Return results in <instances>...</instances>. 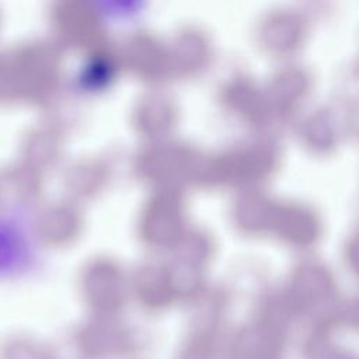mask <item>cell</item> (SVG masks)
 <instances>
[{
  "label": "cell",
  "instance_id": "cell-1",
  "mask_svg": "<svg viewBox=\"0 0 359 359\" xmlns=\"http://www.w3.org/2000/svg\"><path fill=\"white\" fill-rule=\"evenodd\" d=\"M280 348L273 342H266L264 346L254 348L252 359H280Z\"/></svg>",
  "mask_w": 359,
  "mask_h": 359
},
{
  "label": "cell",
  "instance_id": "cell-2",
  "mask_svg": "<svg viewBox=\"0 0 359 359\" xmlns=\"http://www.w3.org/2000/svg\"><path fill=\"white\" fill-rule=\"evenodd\" d=\"M335 359H356V358H352V356H346V355H341V356H338V358H335Z\"/></svg>",
  "mask_w": 359,
  "mask_h": 359
}]
</instances>
